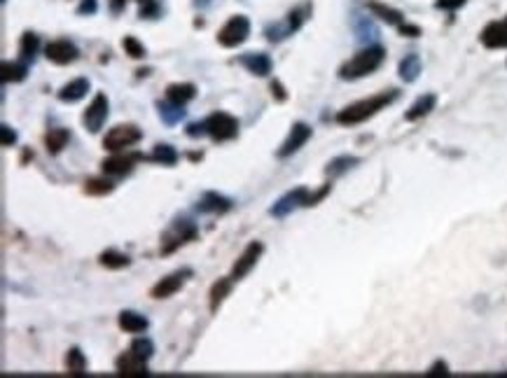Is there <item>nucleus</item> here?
I'll return each mask as SVG.
<instances>
[{
    "label": "nucleus",
    "mask_w": 507,
    "mask_h": 378,
    "mask_svg": "<svg viewBox=\"0 0 507 378\" xmlns=\"http://www.w3.org/2000/svg\"><path fill=\"white\" fill-rule=\"evenodd\" d=\"M157 108H159V117H162V122L164 124H178L180 119H185V110H183V105L180 103H173V101H159L157 103Z\"/></svg>",
    "instance_id": "nucleus-22"
},
{
    "label": "nucleus",
    "mask_w": 507,
    "mask_h": 378,
    "mask_svg": "<svg viewBox=\"0 0 507 378\" xmlns=\"http://www.w3.org/2000/svg\"><path fill=\"white\" fill-rule=\"evenodd\" d=\"M330 187H332V185H323L321 189H318V192H316V194H311V192H309V196H307V203H304V206H316V203H318V201H321V199H323V196H325V194H328V192H330Z\"/></svg>",
    "instance_id": "nucleus-39"
},
{
    "label": "nucleus",
    "mask_w": 507,
    "mask_h": 378,
    "mask_svg": "<svg viewBox=\"0 0 507 378\" xmlns=\"http://www.w3.org/2000/svg\"><path fill=\"white\" fill-rule=\"evenodd\" d=\"M384 56H386L384 47L379 45L360 49L351 61H346L344 66L339 68V77H342V80H358V77L370 75L384 63Z\"/></svg>",
    "instance_id": "nucleus-2"
},
{
    "label": "nucleus",
    "mask_w": 507,
    "mask_h": 378,
    "mask_svg": "<svg viewBox=\"0 0 507 378\" xmlns=\"http://www.w3.org/2000/svg\"><path fill=\"white\" fill-rule=\"evenodd\" d=\"M307 196H309L307 187H297V189H293V192L283 194L281 199L269 208V213H272L274 217H286V215L293 213L295 208L304 206V203H307Z\"/></svg>",
    "instance_id": "nucleus-10"
},
{
    "label": "nucleus",
    "mask_w": 507,
    "mask_h": 378,
    "mask_svg": "<svg viewBox=\"0 0 507 378\" xmlns=\"http://www.w3.org/2000/svg\"><path fill=\"white\" fill-rule=\"evenodd\" d=\"M192 276V269H180V271H173L171 276L162 278L159 283L150 290V297L155 299H166L171 297V294H176L180 287L185 285V280Z\"/></svg>",
    "instance_id": "nucleus-9"
},
{
    "label": "nucleus",
    "mask_w": 507,
    "mask_h": 378,
    "mask_svg": "<svg viewBox=\"0 0 507 378\" xmlns=\"http://www.w3.org/2000/svg\"><path fill=\"white\" fill-rule=\"evenodd\" d=\"M232 283H234V278L229 276V278H218V283H213L211 287V311H218V306L225 301V297L229 294V290H232Z\"/></svg>",
    "instance_id": "nucleus-24"
},
{
    "label": "nucleus",
    "mask_w": 507,
    "mask_h": 378,
    "mask_svg": "<svg viewBox=\"0 0 507 378\" xmlns=\"http://www.w3.org/2000/svg\"><path fill=\"white\" fill-rule=\"evenodd\" d=\"M152 161H157V164H162V166H173L178 161V152L173 150L171 145H166V143H157L155 145V150H152Z\"/></svg>",
    "instance_id": "nucleus-28"
},
{
    "label": "nucleus",
    "mask_w": 507,
    "mask_h": 378,
    "mask_svg": "<svg viewBox=\"0 0 507 378\" xmlns=\"http://www.w3.org/2000/svg\"><path fill=\"white\" fill-rule=\"evenodd\" d=\"M99 262H101V266H106V269H124V266H129V257L117 250H106V252H101Z\"/></svg>",
    "instance_id": "nucleus-32"
},
{
    "label": "nucleus",
    "mask_w": 507,
    "mask_h": 378,
    "mask_svg": "<svg viewBox=\"0 0 507 378\" xmlns=\"http://www.w3.org/2000/svg\"><path fill=\"white\" fill-rule=\"evenodd\" d=\"M122 47H124V52L131 56V59H143V56H145V47L136 38H131V35H127V38L122 40Z\"/></svg>",
    "instance_id": "nucleus-35"
},
{
    "label": "nucleus",
    "mask_w": 507,
    "mask_h": 378,
    "mask_svg": "<svg viewBox=\"0 0 507 378\" xmlns=\"http://www.w3.org/2000/svg\"><path fill=\"white\" fill-rule=\"evenodd\" d=\"M229 208H232V201L218 192H206L197 203V210L201 213H227Z\"/></svg>",
    "instance_id": "nucleus-17"
},
{
    "label": "nucleus",
    "mask_w": 507,
    "mask_h": 378,
    "mask_svg": "<svg viewBox=\"0 0 507 378\" xmlns=\"http://www.w3.org/2000/svg\"><path fill=\"white\" fill-rule=\"evenodd\" d=\"M262 252H265V245L260 241H253L246 245V250L241 252L239 259L234 262V269H232V278L234 280H241L243 276H248L250 269H255V264H258V259L262 257Z\"/></svg>",
    "instance_id": "nucleus-8"
},
{
    "label": "nucleus",
    "mask_w": 507,
    "mask_h": 378,
    "mask_svg": "<svg viewBox=\"0 0 507 378\" xmlns=\"http://www.w3.org/2000/svg\"><path fill=\"white\" fill-rule=\"evenodd\" d=\"M78 47L73 45V42L68 40H54L50 45L45 47V56L50 59L52 63H59V66H66V63H73L78 59Z\"/></svg>",
    "instance_id": "nucleus-12"
},
{
    "label": "nucleus",
    "mask_w": 507,
    "mask_h": 378,
    "mask_svg": "<svg viewBox=\"0 0 507 378\" xmlns=\"http://www.w3.org/2000/svg\"><path fill=\"white\" fill-rule=\"evenodd\" d=\"M38 45H40V40H38L36 33H31V31L24 33L22 42H19V54H22V59L33 61V56H36V52H38Z\"/></svg>",
    "instance_id": "nucleus-31"
},
{
    "label": "nucleus",
    "mask_w": 507,
    "mask_h": 378,
    "mask_svg": "<svg viewBox=\"0 0 507 378\" xmlns=\"http://www.w3.org/2000/svg\"><path fill=\"white\" fill-rule=\"evenodd\" d=\"M367 7H370V10L377 14V17H381L386 21V24H393V26H402L405 24V17H402V12H398V10H393V7H388V5H381V3H367Z\"/></svg>",
    "instance_id": "nucleus-23"
},
{
    "label": "nucleus",
    "mask_w": 507,
    "mask_h": 378,
    "mask_svg": "<svg viewBox=\"0 0 507 378\" xmlns=\"http://www.w3.org/2000/svg\"><path fill=\"white\" fill-rule=\"evenodd\" d=\"M138 3H141V17L152 19V17H157V14H159L157 0H138Z\"/></svg>",
    "instance_id": "nucleus-36"
},
{
    "label": "nucleus",
    "mask_w": 507,
    "mask_h": 378,
    "mask_svg": "<svg viewBox=\"0 0 507 378\" xmlns=\"http://www.w3.org/2000/svg\"><path fill=\"white\" fill-rule=\"evenodd\" d=\"M124 7H127V0H110V10H113L115 14L122 12Z\"/></svg>",
    "instance_id": "nucleus-44"
},
{
    "label": "nucleus",
    "mask_w": 507,
    "mask_h": 378,
    "mask_svg": "<svg viewBox=\"0 0 507 378\" xmlns=\"http://www.w3.org/2000/svg\"><path fill=\"white\" fill-rule=\"evenodd\" d=\"M115 367L124 376H145V374H148L145 360H143V357H138L131 348H129V353H122L120 357H117Z\"/></svg>",
    "instance_id": "nucleus-15"
},
{
    "label": "nucleus",
    "mask_w": 507,
    "mask_h": 378,
    "mask_svg": "<svg viewBox=\"0 0 507 378\" xmlns=\"http://www.w3.org/2000/svg\"><path fill=\"white\" fill-rule=\"evenodd\" d=\"M68 140H71V133H68L66 129H52V131L45 136L47 152H50V154H59V152L68 145Z\"/></svg>",
    "instance_id": "nucleus-26"
},
{
    "label": "nucleus",
    "mask_w": 507,
    "mask_h": 378,
    "mask_svg": "<svg viewBox=\"0 0 507 378\" xmlns=\"http://www.w3.org/2000/svg\"><path fill=\"white\" fill-rule=\"evenodd\" d=\"M80 14H94L96 12V0H82V5L78 7Z\"/></svg>",
    "instance_id": "nucleus-41"
},
{
    "label": "nucleus",
    "mask_w": 507,
    "mask_h": 378,
    "mask_svg": "<svg viewBox=\"0 0 507 378\" xmlns=\"http://www.w3.org/2000/svg\"><path fill=\"white\" fill-rule=\"evenodd\" d=\"M358 161H360L358 157H349V154H344V157L332 159L330 164H328V168H325V173H328L330 178H337V175H342V173L349 171V168L356 166Z\"/></svg>",
    "instance_id": "nucleus-29"
},
{
    "label": "nucleus",
    "mask_w": 507,
    "mask_h": 378,
    "mask_svg": "<svg viewBox=\"0 0 507 378\" xmlns=\"http://www.w3.org/2000/svg\"><path fill=\"white\" fill-rule=\"evenodd\" d=\"M115 189V182H110L106 178H89L85 182V192L92 196H106Z\"/></svg>",
    "instance_id": "nucleus-33"
},
{
    "label": "nucleus",
    "mask_w": 507,
    "mask_h": 378,
    "mask_svg": "<svg viewBox=\"0 0 507 378\" xmlns=\"http://www.w3.org/2000/svg\"><path fill=\"white\" fill-rule=\"evenodd\" d=\"M309 138H311V126L304 124V122H297V124H293V129H290L286 143L281 145V150L276 154H279L281 159H286V157H290V154H295L297 150H300V147L307 143Z\"/></svg>",
    "instance_id": "nucleus-11"
},
{
    "label": "nucleus",
    "mask_w": 507,
    "mask_h": 378,
    "mask_svg": "<svg viewBox=\"0 0 507 378\" xmlns=\"http://www.w3.org/2000/svg\"><path fill=\"white\" fill-rule=\"evenodd\" d=\"M428 374H449V367H447V362H442V360H437L433 367H430Z\"/></svg>",
    "instance_id": "nucleus-43"
},
{
    "label": "nucleus",
    "mask_w": 507,
    "mask_h": 378,
    "mask_svg": "<svg viewBox=\"0 0 507 378\" xmlns=\"http://www.w3.org/2000/svg\"><path fill=\"white\" fill-rule=\"evenodd\" d=\"M0 131H3V145H5V147H12V145L17 143V131H12L8 124L0 126Z\"/></svg>",
    "instance_id": "nucleus-37"
},
{
    "label": "nucleus",
    "mask_w": 507,
    "mask_h": 378,
    "mask_svg": "<svg viewBox=\"0 0 507 378\" xmlns=\"http://www.w3.org/2000/svg\"><path fill=\"white\" fill-rule=\"evenodd\" d=\"M141 138H143V133H141L138 126H134V124H117L115 129H110L106 133V138H103V147H106L108 152H120V150H124V147L136 145Z\"/></svg>",
    "instance_id": "nucleus-4"
},
{
    "label": "nucleus",
    "mask_w": 507,
    "mask_h": 378,
    "mask_svg": "<svg viewBox=\"0 0 507 378\" xmlns=\"http://www.w3.org/2000/svg\"><path fill=\"white\" fill-rule=\"evenodd\" d=\"M461 5H465V0H437L440 10H458Z\"/></svg>",
    "instance_id": "nucleus-40"
},
{
    "label": "nucleus",
    "mask_w": 507,
    "mask_h": 378,
    "mask_svg": "<svg viewBox=\"0 0 507 378\" xmlns=\"http://www.w3.org/2000/svg\"><path fill=\"white\" fill-rule=\"evenodd\" d=\"M66 367L68 374H85L87 371V357L80 348H71L66 355Z\"/></svg>",
    "instance_id": "nucleus-30"
},
{
    "label": "nucleus",
    "mask_w": 507,
    "mask_h": 378,
    "mask_svg": "<svg viewBox=\"0 0 507 378\" xmlns=\"http://www.w3.org/2000/svg\"><path fill=\"white\" fill-rule=\"evenodd\" d=\"M197 238V227L190 220H178L171 224V229L162 236V255H171L180 245L190 243Z\"/></svg>",
    "instance_id": "nucleus-3"
},
{
    "label": "nucleus",
    "mask_w": 507,
    "mask_h": 378,
    "mask_svg": "<svg viewBox=\"0 0 507 378\" xmlns=\"http://www.w3.org/2000/svg\"><path fill=\"white\" fill-rule=\"evenodd\" d=\"M250 35V21L248 17H243V14H236L227 21L225 26L220 28L218 33V42L222 47H239L243 42L248 40Z\"/></svg>",
    "instance_id": "nucleus-5"
},
{
    "label": "nucleus",
    "mask_w": 507,
    "mask_h": 378,
    "mask_svg": "<svg viewBox=\"0 0 507 378\" xmlns=\"http://www.w3.org/2000/svg\"><path fill=\"white\" fill-rule=\"evenodd\" d=\"M194 96H197V87L190 82H176V84H169V87H166V98L173 103L185 105V103H190Z\"/></svg>",
    "instance_id": "nucleus-18"
},
{
    "label": "nucleus",
    "mask_w": 507,
    "mask_h": 378,
    "mask_svg": "<svg viewBox=\"0 0 507 378\" xmlns=\"http://www.w3.org/2000/svg\"><path fill=\"white\" fill-rule=\"evenodd\" d=\"M29 66L26 61H5L3 63V82H22L26 80Z\"/></svg>",
    "instance_id": "nucleus-25"
},
{
    "label": "nucleus",
    "mask_w": 507,
    "mask_h": 378,
    "mask_svg": "<svg viewBox=\"0 0 507 378\" xmlns=\"http://www.w3.org/2000/svg\"><path fill=\"white\" fill-rule=\"evenodd\" d=\"M421 73V59L419 54H409L400 61V77L405 82H414Z\"/></svg>",
    "instance_id": "nucleus-27"
},
{
    "label": "nucleus",
    "mask_w": 507,
    "mask_h": 378,
    "mask_svg": "<svg viewBox=\"0 0 507 378\" xmlns=\"http://www.w3.org/2000/svg\"><path fill=\"white\" fill-rule=\"evenodd\" d=\"M131 350L138 355V357H143V360H150L152 353H155V346H152V341L150 339H134V343H131Z\"/></svg>",
    "instance_id": "nucleus-34"
},
{
    "label": "nucleus",
    "mask_w": 507,
    "mask_h": 378,
    "mask_svg": "<svg viewBox=\"0 0 507 378\" xmlns=\"http://www.w3.org/2000/svg\"><path fill=\"white\" fill-rule=\"evenodd\" d=\"M138 159H145V157H141V154H115V157L103 161L101 168L106 175H127L134 171V161Z\"/></svg>",
    "instance_id": "nucleus-14"
},
{
    "label": "nucleus",
    "mask_w": 507,
    "mask_h": 378,
    "mask_svg": "<svg viewBox=\"0 0 507 378\" xmlns=\"http://www.w3.org/2000/svg\"><path fill=\"white\" fill-rule=\"evenodd\" d=\"M117 322H120V327L124 332H131V334H138V332H145V329H148V318L136 311H122Z\"/></svg>",
    "instance_id": "nucleus-20"
},
{
    "label": "nucleus",
    "mask_w": 507,
    "mask_h": 378,
    "mask_svg": "<svg viewBox=\"0 0 507 378\" xmlns=\"http://www.w3.org/2000/svg\"><path fill=\"white\" fill-rule=\"evenodd\" d=\"M241 63L246 66L250 73L258 75V77H265L272 73V59H269L267 54L262 52H248L241 56Z\"/></svg>",
    "instance_id": "nucleus-16"
},
{
    "label": "nucleus",
    "mask_w": 507,
    "mask_h": 378,
    "mask_svg": "<svg viewBox=\"0 0 507 378\" xmlns=\"http://www.w3.org/2000/svg\"><path fill=\"white\" fill-rule=\"evenodd\" d=\"M89 91V80H85V77H78V80H73V82H68L61 87L59 91V101H64V103H75V101H80L82 96H85Z\"/></svg>",
    "instance_id": "nucleus-19"
},
{
    "label": "nucleus",
    "mask_w": 507,
    "mask_h": 378,
    "mask_svg": "<svg viewBox=\"0 0 507 378\" xmlns=\"http://www.w3.org/2000/svg\"><path fill=\"white\" fill-rule=\"evenodd\" d=\"M206 131V122H192L190 126H187V136L190 138H199V136H204Z\"/></svg>",
    "instance_id": "nucleus-38"
},
{
    "label": "nucleus",
    "mask_w": 507,
    "mask_h": 378,
    "mask_svg": "<svg viewBox=\"0 0 507 378\" xmlns=\"http://www.w3.org/2000/svg\"><path fill=\"white\" fill-rule=\"evenodd\" d=\"M108 108H110L108 96L106 94H96L94 101L89 103V108L85 110V115H82V122H85L89 133H99L101 131V126L106 124V119H108Z\"/></svg>",
    "instance_id": "nucleus-7"
},
{
    "label": "nucleus",
    "mask_w": 507,
    "mask_h": 378,
    "mask_svg": "<svg viewBox=\"0 0 507 378\" xmlns=\"http://www.w3.org/2000/svg\"><path fill=\"white\" fill-rule=\"evenodd\" d=\"M206 131L215 143H222V140H232L239 133V122L227 115V112H213L211 117L206 119Z\"/></svg>",
    "instance_id": "nucleus-6"
},
{
    "label": "nucleus",
    "mask_w": 507,
    "mask_h": 378,
    "mask_svg": "<svg viewBox=\"0 0 507 378\" xmlns=\"http://www.w3.org/2000/svg\"><path fill=\"white\" fill-rule=\"evenodd\" d=\"M482 45L489 49H503L507 47V19L491 21L482 31Z\"/></svg>",
    "instance_id": "nucleus-13"
},
{
    "label": "nucleus",
    "mask_w": 507,
    "mask_h": 378,
    "mask_svg": "<svg viewBox=\"0 0 507 378\" xmlns=\"http://www.w3.org/2000/svg\"><path fill=\"white\" fill-rule=\"evenodd\" d=\"M272 91H274V96L279 98V101H286V98H288V96H286V89H283V84H281L279 80L272 82Z\"/></svg>",
    "instance_id": "nucleus-42"
},
{
    "label": "nucleus",
    "mask_w": 507,
    "mask_h": 378,
    "mask_svg": "<svg viewBox=\"0 0 507 378\" xmlns=\"http://www.w3.org/2000/svg\"><path fill=\"white\" fill-rule=\"evenodd\" d=\"M435 103H437V96H435V94H426V96H421L419 101H416V103L412 105V108L407 110L405 119H407V122H416V119L426 117L428 112L435 108Z\"/></svg>",
    "instance_id": "nucleus-21"
},
{
    "label": "nucleus",
    "mask_w": 507,
    "mask_h": 378,
    "mask_svg": "<svg viewBox=\"0 0 507 378\" xmlns=\"http://www.w3.org/2000/svg\"><path fill=\"white\" fill-rule=\"evenodd\" d=\"M395 98H398V91L391 89V91H384V94H377L372 98H365V101H358L349 105V108H344L342 112L337 115V122L344 124V126H351V124H360L365 122V119H370L372 115H377L379 110H384L386 105H391Z\"/></svg>",
    "instance_id": "nucleus-1"
}]
</instances>
